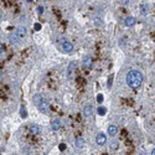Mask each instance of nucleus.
Returning <instances> with one entry per match:
<instances>
[{"label":"nucleus","mask_w":155,"mask_h":155,"mask_svg":"<svg viewBox=\"0 0 155 155\" xmlns=\"http://www.w3.org/2000/svg\"><path fill=\"white\" fill-rule=\"evenodd\" d=\"M62 50H63L65 52L70 53L71 51L73 50V45H72V42H70V41H65V42L62 44Z\"/></svg>","instance_id":"1a4fd4ad"},{"label":"nucleus","mask_w":155,"mask_h":155,"mask_svg":"<svg viewBox=\"0 0 155 155\" xmlns=\"http://www.w3.org/2000/svg\"><path fill=\"white\" fill-rule=\"evenodd\" d=\"M135 22H136V19L134 16H128V17H126V20H124V25L130 27V26H134Z\"/></svg>","instance_id":"6e6552de"},{"label":"nucleus","mask_w":155,"mask_h":155,"mask_svg":"<svg viewBox=\"0 0 155 155\" xmlns=\"http://www.w3.org/2000/svg\"><path fill=\"white\" fill-rule=\"evenodd\" d=\"M9 39H10V42H11V44H19L20 41H21V39H20L19 36H17V35H16L15 32L11 34L10 36H9Z\"/></svg>","instance_id":"f8f14e48"},{"label":"nucleus","mask_w":155,"mask_h":155,"mask_svg":"<svg viewBox=\"0 0 155 155\" xmlns=\"http://www.w3.org/2000/svg\"><path fill=\"white\" fill-rule=\"evenodd\" d=\"M143 82V75L138 70H130L127 75V85L130 88H139Z\"/></svg>","instance_id":"f257e3e1"},{"label":"nucleus","mask_w":155,"mask_h":155,"mask_svg":"<svg viewBox=\"0 0 155 155\" xmlns=\"http://www.w3.org/2000/svg\"><path fill=\"white\" fill-rule=\"evenodd\" d=\"M140 11H141V15H146L148 13H146V11H148V9H146V5H141V6H140Z\"/></svg>","instance_id":"a211bd4d"},{"label":"nucleus","mask_w":155,"mask_h":155,"mask_svg":"<svg viewBox=\"0 0 155 155\" xmlns=\"http://www.w3.org/2000/svg\"><path fill=\"white\" fill-rule=\"evenodd\" d=\"M17 36H19L21 40L26 36V34H27V30H26V27L25 26H20V27H17V30H16V32H15Z\"/></svg>","instance_id":"423d86ee"},{"label":"nucleus","mask_w":155,"mask_h":155,"mask_svg":"<svg viewBox=\"0 0 155 155\" xmlns=\"http://www.w3.org/2000/svg\"><path fill=\"white\" fill-rule=\"evenodd\" d=\"M20 114H21V117L22 118H26L27 117V113H26V108H25V107H21V108H20Z\"/></svg>","instance_id":"f3484780"},{"label":"nucleus","mask_w":155,"mask_h":155,"mask_svg":"<svg viewBox=\"0 0 155 155\" xmlns=\"http://www.w3.org/2000/svg\"><path fill=\"white\" fill-rule=\"evenodd\" d=\"M97 113L99 116H104L107 113V108H104V107H99V108L97 109Z\"/></svg>","instance_id":"dca6fc26"},{"label":"nucleus","mask_w":155,"mask_h":155,"mask_svg":"<svg viewBox=\"0 0 155 155\" xmlns=\"http://www.w3.org/2000/svg\"><path fill=\"white\" fill-rule=\"evenodd\" d=\"M82 113H83V117H86V118L91 117V116H92V113H93V107H92L91 104H86L85 107H83Z\"/></svg>","instance_id":"f03ea898"},{"label":"nucleus","mask_w":155,"mask_h":155,"mask_svg":"<svg viewBox=\"0 0 155 155\" xmlns=\"http://www.w3.org/2000/svg\"><path fill=\"white\" fill-rule=\"evenodd\" d=\"M138 155H146V154H145V153H144V151H141V153H139V154H138Z\"/></svg>","instance_id":"393cba45"},{"label":"nucleus","mask_w":155,"mask_h":155,"mask_svg":"<svg viewBox=\"0 0 155 155\" xmlns=\"http://www.w3.org/2000/svg\"><path fill=\"white\" fill-rule=\"evenodd\" d=\"M60 128H61V121H60L58 118L53 119V121L51 122V129L53 130V132H57Z\"/></svg>","instance_id":"0eeeda50"},{"label":"nucleus","mask_w":155,"mask_h":155,"mask_svg":"<svg viewBox=\"0 0 155 155\" xmlns=\"http://www.w3.org/2000/svg\"><path fill=\"white\" fill-rule=\"evenodd\" d=\"M97 98H98V102H102V99H103V96H102V94H99V96H98Z\"/></svg>","instance_id":"5701e85b"},{"label":"nucleus","mask_w":155,"mask_h":155,"mask_svg":"<svg viewBox=\"0 0 155 155\" xmlns=\"http://www.w3.org/2000/svg\"><path fill=\"white\" fill-rule=\"evenodd\" d=\"M37 11H39V14H42V11H44V8H42V6H39Z\"/></svg>","instance_id":"4be33fe9"},{"label":"nucleus","mask_w":155,"mask_h":155,"mask_svg":"<svg viewBox=\"0 0 155 155\" xmlns=\"http://www.w3.org/2000/svg\"><path fill=\"white\" fill-rule=\"evenodd\" d=\"M96 141H97L98 145H104L105 141H107V135L103 133H98L96 136Z\"/></svg>","instance_id":"20e7f679"},{"label":"nucleus","mask_w":155,"mask_h":155,"mask_svg":"<svg viewBox=\"0 0 155 155\" xmlns=\"http://www.w3.org/2000/svg\"><path fill=\"white\" fill-rule=\"evenodd\" d=\"M37 108L40 109L41 113H45V114H47V113H49V109H50V105H49V103H47L46 100H42V102L37 105Z\"/></svg>","instance_id":"7ed1b4c3"},{"label":"nucleus","mask_w":155,"mask_h":155,"mask_svg":"<svg viewBox=\"0 0 155 155\" xmlns=\"http://www.w3.org/2000/svg\"><path fill=\"white\" fill-rule=\"evenodd\" d=\"M3 52H4V45H3L1 42H0V56L3 55Z\"/></svg>","instance_id":"412c9836"},{"label":"nucleus","mask_w":155,"mask_h":155,"mask_svg":"<svg viewBox=\"0 0 155 155\" xmlns=\"http://www.w3.org/2000/svg\"><path fill=\"white\" fill-rule=\"evenodd\" d=\"M76 68V62H71L70 63V66H68V70H67V75H68V78H72L73 75H72V71H75Z\"/></svg>","instance_id":"ddd939ff"},{"label":"nucleus","mask_w":155,"mask_h":155,"mask_svg":"<svg viewBox=\"0 0 155 155\" xmlns=\"http://www.w3.org/2000/svg\"><path fill=\"white\" fill-rule=\"evenodd\" d=\"M29 132L31 133V134H39L41 132V128L37 126V124H30L29 126Z\"/></svg>","instance_id":"9d476101"},{"label":"nucleus","mask_w":155,"mask_h":155,"mask_svg":"<svg viewBox=\"0 0 155 155\" xmlns=\"http://www.w3.org/2000/svg\"><path fill=\"white\" fill-rule=\"evenodd\" d=\"M40 27H41V26L39 25V24H36V25H35V29H36V30H40Z\"/></svg>","instance_id":"b1692460"},{"label":"nucleus","mask_w":155,"mask_h":155,"mask_svg":"<svg viewBox=\"0 0 155 155\" xmlns=\"http://www.w3.org/2000/svg\"><path fill=\"white\" fill-rule=\"evenodd\" d=\"M82 66H83V68H91V66H92V57L91 56H85V57H83Z\"/></svg>","instance_id":"39448f33"},{"label":"nucleus","mask_w":155,"mask_h":155,"mask_svg":"<svg viewBox=\"0 0 155 155\" xmlns=\"http://www.w3.org/2000/svg\"><path fill=\"white\" fill-rule=\"evenodd\" d=\"M118 148V141L117 140H113L111 143V149H113V150H116V149Z\"/></svg>","instance_id":"6ab92c4d"},{"label":"nucleus","mask_w":155,"mask_h":155,"mask_svg":"<svg viewBox=\"0 0 155 155\" xmlns=\"http://www.w3.org/2000/svg\"><path fill=\"white\" fill-rule=\"evenodd\" d=\"M75 145L77 146V148H83L85 146V139L83 138H76V141H75Z\"/></svg>","instance_id":"4468645a"},{"label":"nucleus","mask_w":155,"mask_h":155,"mask_svg":"<svg viewBox=\"0 0 155 155\" xmlns=\"http://www.w3.org/2000/svg\"><path fill=\"white\" fill-rule=\"evenodd\" d=\"M150 155H155V149H153V151H151V154Z\"/></svg>","instance_id":"a878e982"},{"label":"nucleus","mask_w":155,"mask_h":155,"mask_svg":"<svg viewBox=\"0 0 155 155\" xmlns=\"http://www.w3.org/2000/svg\"><path fill=\"white\" fill-rule=\"evenodd\" d=\"M94 22H96L97 26L102 25V19H100V17H94Z\"/></svg>","instance_id":"aec40b11"},{"label":"nucleus","mask_w":155,"mask_h":155,"mask_svg":"<svg viewBox=\"0 0 155 155\" xmlns=\"http://www.w3.org/2000/svg\"><path fill=\"white\" fill-rule=\"evenodd\" d=\"M42 100H44V99H42V97H41L39 93H36V94L34 96V103L36 104V105H39L41 102H42Z\"/></svg>","instance_id":"2eb2a0df"},{"label":"nucleus","mask_w":155,"mask_h":155,"mask_svg":"<svg viewBox=\"0 0 155 155\" xmlns=\"http://www.w3.org/2000/svg\"><path fill=\"white\" fill-rule=\"evenodd\" d=\"M117 134H118V127L116 126V124H111V126L108 127V135L116 136Z\"/></svg>","instance_id":"9b49d317"}]
</instances>
